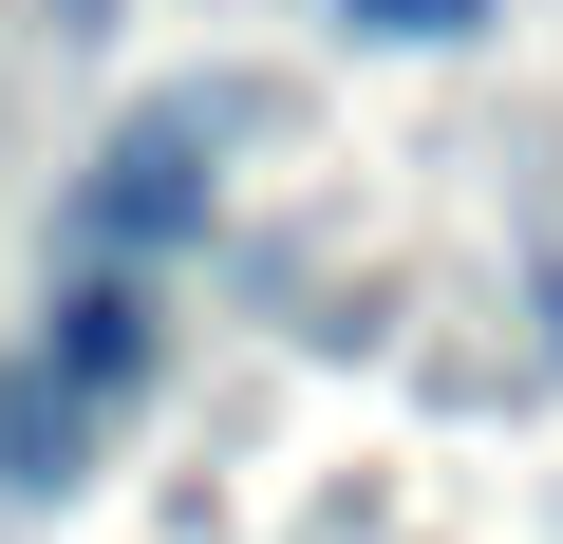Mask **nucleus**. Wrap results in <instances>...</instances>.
<instances>
[{
	"instance_id": "obj_1",
	"label": "nucleus",
	"mask_w": 563,
	"mask_h": 544,
	"mask_svg": "<svg viewBox=\"0 0 563 544\" xmlns=\"http://www.w3.org/2000/svg\"><path fill=\"white\" fill-rule=\"evenodd\" d=\"M207 188H225V95H151V113L95 151V188H76V263H151V244H188Z\"/></svg>"
},
{
	"instance_id": "obj_4",
	"label": "nucleus",
	"mask_w": 563,
	"mask_h": 544,
	"mask_svg": "<svg viewBox=\"0 0 563 544\" xmlns=\"http://www.w3.org/2000/svg\"><path fill=\"white\" fill-rule=\"evenodd\" d=\"M339 20H357V38H413V57H451V38L488 20V0H339Z\"/></svg>"
},
{
	"instance_id": "obj_2",
	"label": "nucleus",
	"mask_w": 563,
	"mask_h": 544,
	"mask_svg": "<svg viewBox=\"0 0 563 544\" xmlns=\"http://www.w3.org/2000/svg\"><path fill=\"white\" fill-rule=\"evenodd\" d=\"M38 357L113 413V395L151 376V282H132V263H76V282H57V320H38Z\"/></svg>"
},
{
	"instance_id": "obj_3",
	"label": "nucleus",
	"mask_w": 563,
	"mask_h": 544,
	"mask_svg": "<svg viewBox=\"0 0 563 544\" xmlns=\"http://www.w3.org/2000/svg\"><path fill=\"white\" fill-rule=\"evenodd\" d=\"M76 451H95V395L57 357H0V488H76Z\"/></svg>"
},
{
	"instance_id": "obj_5",
	"label": "nucleus",
	"mask_w": 563,
	"mask_h": 544,
	"mask_svg": "<svg viewBox=\"0 0 563 544\" xmlns=\"http://www.w3.org/2000/svg\"><path fill=\"white\" fill-rule=\"evenodd\" d=\"M76 20H113V0H76Z\"/></svg>"
}]
</instances>
